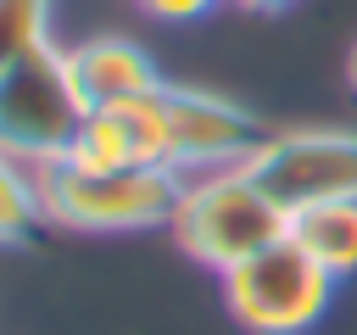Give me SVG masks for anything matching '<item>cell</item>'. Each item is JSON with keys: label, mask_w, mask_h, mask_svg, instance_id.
Here are the masks:
<instances>
[{"label": "cell", "mask_w": 357, "mask_h": 335, "mask_svg": "<svg viewBox=\"0 0 357 335\" xmlns=\"http://www.w3.org/2000/svg\"><path fill=\"white\" fill-rule=\"evenodd\" d=\"M173 240L184 246V257L229 274L234 262L257 257L262 246L290 234V212L251 179V168H212V173H190L173 207Z\"/></svg>", "instance_id": "obj_1"}, {"label": "cell", "mask_w": 357, "mask_h": 335, "mask_svg": "<svg viewBox=\"0 0 357 335\" xmlns=\"http://www.w3.org/2000/svg\"><path fill=\"white\" fill-rule=\"evenodd\" d=\"M33 173H39L45 218L84 234H128V229L173 223L184 190L178 168H78L61 156Z\"/></svg>", "instance_id": "obj_2"}, {"label": "cell", "mask_w": 357, "mask_h": 335, "mask_svg": "<svg viewBox=\"0 0 357 335\" xmlns=\"http://www.w3.org/2000/svg\"><path fill=\"white\" fill-rule=\"evenodd\" d=\"M335 285L340 279L284 234L223 274V302L245 335H307L329 313Z\"/></svg>", "instance_id": "obj_3"}, {"label": "cell", "mask_w": 357, "mask_h": 335, "mask_svg": "<svg viewBox=\"0 0 357 335\" xmlns=\"http://www.w3.org/2000/svg\"><path fill=\"white\" fill-rule=\"evenodd\" d=\"M84 123V100L67 78V56L56 45H39L0 67V151L22 168L61 162L73 151V134Z\"/></svg>", "instance_id": "obj_4"}, {"label": "cell", "mask_w": 357, "mask_h": 335, "mask_svg": "<svg viewBox=\"0 0 357 335\" xmlns=\"http://www.w3.org/2000/svg\"><path fill=\"white\" fill-rule=\"evenodd\" d=\"M245 168L284 212L346 201L357 195V128H268Z\"/></svg>", "instance_id": "obj_5"}, {"label": "cell", "mask_w": 357, "mask_h": 335, "mask_svg": "<svg viewBox=\"0 0 357 335\" xmlns=\"http://www.w3.org/2000/svg\"><path fill=\"white\" fill-rule=\"evenodd\" d=\"M156 100H162V128H167V168H178L184 179L212 173V168H240L268 140V128L229 95L167 78L156 89Z\"/></svg>", "instance_id": "obj_6"}, {"label": "cell", "mask_w": 357, "mask_h": 335, "mask_svg": "<svg viewBox=\"0 0 357 335\" xmlns=\"http://www.w3.org/2000/svg\"><path fill=\"white\" fill-rule=\"evenodd\" d=\"M67 162H78V168H167V128H162L156 89L139 100L84 112Z\"/></svg>", "instance_id": "obj_7"}, {"label": "cell", "mask_w": 357, "mask_h": 335, "mask_svg": "<svg viewBox=\"0 0 357 335\" xmlns=\"http://www.w3.org/2000/svg\"><path fill=\"white\" fill-rule=\"evenodd\" d=\"M61 56H67V78H73L84 112L117 106V100H139V95L167 84L156 56L139 39H128V34H89V39L67 45Z\"/></svg>", "instance_id": "obj_8"}, {"label": "cell", "mask_w": 357, "mask_h": 335, "mask_svg": "<svg viewBox=\"0 0 357 335\" xmlns=\"http://www.w3.org/2000/svg\"><path fill=\"white\" fill-rule=\"evenodd\" d=\"M290 240L307 257H318L335 279H351L357 274V195L290 212Z\"/></svg>", "instance_id": "obj_9"}, {"label": "cell", "mask_w": 357, "mask_h": 335, "mask_svg": "<svg viewBox=\"0 0 357 335\" xmlns=\"http://www.w3.org/2000/svg\"><path fill=\"white\" fill-rule=\"evenodd\" d=\"M45 223L50 218L39 201V173L0 151V246H33Z\"/></svg>", "instance_id": "obj_10"}, {"label": "cell", "mask_w": 357, "mask_h": 335, "mask_svg": "<svg viewBox=\"0 0 357 335\" xmlns=\"http://www.w3.org/2000/svg\"><path fill=\"white\" fill-rule=\"evenodd\" d=\"M50 6L56 0H0V67L50 45Z\"/></svg>", "instance_id": "obj_11"}, {"label": "cell", "mask_w": 357, "mask_h": 335, "mask_svg": "<svg viewBox=\"0 0 357 335\" xmlns=\"http://www.w3.org/2000/svg\"><path fill=\"white\" fill-rule=\"evenodd\" d=\"M145 17H156V22H201V17H212L223 0H134Z\"/></svg>", "instance_id": "obj_12"}, {"label": "cell", "mask_w": 357, "mask_h": 335, "mask_svg": "<svg viewBox=\"0 0 357 335\" xmlns=\"http://www.w3.org/2000/svg\"><path fill=\"white\" fill-rule=\"evenodd\" d=\"M234 6H245V11H290L296 0H234Z\"/></svg>", "instance_id": "obj_13"}, {"label": "cell", "mask_w": 357, "mask_h": 335, "mask_svg": "<svg viewBox=\"0 0 357 335\" xmlns=\"http://www.w3.org/2000/svg\"><path fill=\"white\" fill-rule=\"evenodd\" d=\"M346 73H351V89H357V45H351V61H346Z\"/></svg>", "instance_id": "obj_14"}]
</instances>
